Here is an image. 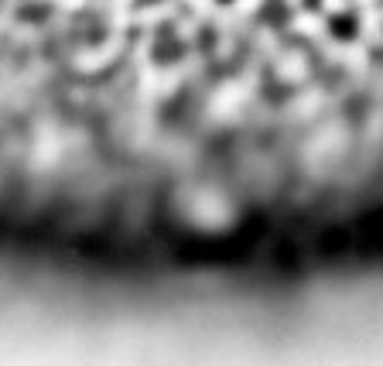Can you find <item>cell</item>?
<instances>
[{"label":"cell","mask_w":383,"mask_h":366,"mask_svg":"<svg viewBox=\"0 0 383 366\" xmlns=\"http://www.w3.org/2000/svg\"><path fill=\"white\" fill-rule=\"evenodd\" d=\"M212 4H216V7H236L240 0H212Z\"/></svg>","instance_id":"3"},{"label":"cell","mask_w":383,"mask_h":366,"mask_svg":"<svg viewBox=\"0 0 383 366\" xmlns=\"http://www.w3.org/2000/svg\"><path fill=\"white\" fill-rule=\"evenodd\" d=\"M140 4H157V0H140Z\"/></svg>","instance_id":"4"},{"label":"cell","mask_w":383,"mask_h":366,"mask_svg":"<svg viewBox=\"0 0 383 366\" xmlns=\"http://www.w3.org/2000/svg\"><path fill=\"white\" fill-rule=\"evenodd\" d=\"M360 31H363V21H360V14L356 11H332L326 18V35L332 41H339V45H349V41L360 38Z\"/></svg>","instance_id":"1"},{"label":"cell","mask_w":383,"mask_h":366,"mask_svg":"<svg viewBox=\"0 0 383 366\" xmlns=\"http://www.w3.org/2000/svg\"><path fill=\"white\" fill-rule=\"evenodd\" d=\"M168 45H165V38H157L154 41V48H151V62L154 65H174V62H182L185 58V45L174 38V35H168Z\"/></svg>","instance_id":"2"}]
</instances>
